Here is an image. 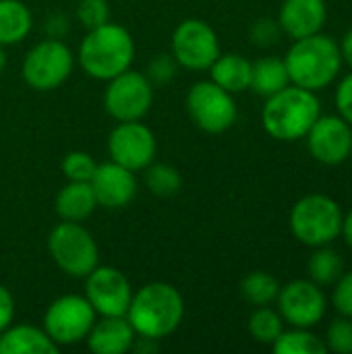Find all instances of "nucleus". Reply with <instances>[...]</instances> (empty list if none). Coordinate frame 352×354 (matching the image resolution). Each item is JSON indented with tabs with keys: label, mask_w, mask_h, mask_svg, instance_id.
<instances>
[{
	"label": "nucleus",
	"mask_w": 352,
	"mask_h": 354,
	"mask_svg": "<svg viewBox=\"0 0 352 354\" xmlns=\"http://www.w3.org/2000/svg\"><path fill=\"white\" fill-rule=\"evenodd\" d=\"M98 164L85 151H71L62 160V174L73 183H89Z\"/></svg>",
	"instance_id": "nucleus-29"
},
{
	"label": "nucleus",
	"mask_w": 352,
	"mask_h": 354,
	"mask_svg": "<svg viewBox=\"0 0 352 354\" xmlns=\"http://www.w3.org/2000/svg\"><path fill=\"white\" fill-rule=\"evenodd\" d=\"M15 317V299L6 286L0 284V332H4Z\"/></svg>",
	"instance_id": "nucleus-36"
},
{
	"label": "nucleus",
	"mask_w": 352,
	"mask_h": 354,
	"mask_svg": "<svg viewBox=\"0 0 352 354\" xmlns=\"http://www.w3.org/2000/svg\"><path fill=\"white\" fill-rule=\"evenodd\" d=\"M187 110L191 120L201 131L212 135L228 131L237 120V104L232 93L214 81H199L189 89Z\"/></svg>",
	"instance_id": "nucleus-10"
},
{
	"label": "nucleus",
	"mask_w": 352,
	"mask_h": 354,
	"mask_svg": "<svg viewBox=\"0 0 352 354\" xmlns=\"http://www.w3.org/2000/svg\"><path fill=\"white\" fill-rule=\"evenodd\" d=\"M328 10L324 0H284L278 25L295 39L317 33L326 23Z\"/></svg>",
	"instance_id": "nucleus-17"
},
{
	"label": "nucleus",
	"mask_w": 352,
	"mask_h": 354,
	"mask_svg": "<svg viewBox=\"0 0 352 354\" xmlns=\"http://www.w3.org/2000/svg\"><path fill=\"white\" fill-rule=\"evenodd\" d=\"M95 322V311L85 297L66 295L56 299L44 315V332L60 346L79 344L87 338Z\"/></svg>",
	"instance_id": "nucleus-8"
},
{
	"label": "nucleus",
	"mask_w": 352,
	"mask_h": 354,
	"mask_svg": "<svg viewBox=\"0 0 352 354\" xmlns=\"http://www.w3.org/2000/svg\"><path fill=\"white\" fill-rule=\"evenodd\" d=\"M336 106H338V112L340 116L352 124V73L346 75L342 79V83L338 85V91H336Z\"/></svg>",
	"instance_id": "nucleus-34"
},
{
	"label": "nucleus",
	"mask_w": 352,
	"mask_h": 354,
	"mask_svg": "<svg viewBox=\"0 0 352 354\" xmlns=\"http://www.w3.org/2000/svg\"><path fill=\"white\" fill-rule=\"evenodd\" d=\"M89 185L93 189L98 205H104L108 209H118L129 205L137 193V180L133 170L116 162L98 164Z\"/></svg>",
	"instance_id": "nucleus-16"
},
{
	"label": "nucleus",
	"mask_w": 352,
	"mask_h": 354,
	"mask_svg": "<svg viewBox=\"0 0 352 354\" xmlns=\"http://www.w3.org/2000/svg\"><path fill=\"white\" fill-rule=\"evenodd\" d=\"M311 156L328 166L344 162L352 151L351 124L338 116H319L307 133Z\"/></svg>",
	"instance_id": "nucleus-15"
},
{
	"label": "nucleus",
	"mask_w": 352,
	"mask_h": 354,
	"mask_svg": "<svg viewBox=\"0 0 352 354\" xmlns=\"http://www.w3.org/2000/svg\"><path fill=\"white\" fill-rule=\"evenodd\" d=\"M351 153H352V151H351Z\"/></svg>",
	"instance_id": "nucleus-40"
},
{
	"label": "nucleus",
	"mask_w": 352,
	"mask_h": 354,
	"mask_svg": "<svg viewBox=\"0 0 352 354\" xmlns=\"http://www.w3.org/2000/svg\"><path fill=\"white\" fill-rule=\"evenodd\" d=\"M328 348L338 354H352L351 317L334 319L328 328Z\"/></svg>",
	"instance_id": "nucleus-31"
},
{
	"label": "nucleus",
	"mask_w": 352,
	"mask_h": 354,
	"mask_svg": "<svg viewBox=\"0 0 352 354\" xmlns=\"http://www.w3.org/2000/svg\"><path fill=\"white\" fill-rule=\"evenodd\" d=\"M176 73V66H174V60L168 58L166 54H160L151 64H149V81H158V83H166L174 77Z\"/></svg>",
	"instance_id": "nucleus-35"
},
{
	"label": "nucleus",
	"mask_w": 352,
	"mask_h": 354,
	"mask_svg": "<svg viewBox=\"0 0 352 354\" xmlns=\"http://www.w3.org/2000/svg\"><path fill=\"white\" fill-rule=\"evenodd\" d=\"M342 232H344V239L346 243L352 247V212L342 220Z\"/></svg>",
	"instance_id": "nucleus-38"
},
{
	"label": "nucleus",
	"mask_w": 352,
	"mask_h": 354,
	"mask_svg": "<svg viewBox=\"0 0 352 354\" xmlns=\"http://www.w3.org/2000/svg\"><path fill=\"white\" fill-rule=\"evenodd\" d=\"M135 330L129 319L122 317H102L93 322L87 334V346L95 354H124L133 348Z\"/></svg>",
	"instance_id": "nucleus-18"
},
{
	"label": "nucleus",
	"mask_w": 352,
	"mask_h": 354,
	"mask_svg": "<svg viewBox=\"0 0 352 354\" xmlns=\"http://www.w3.org/2000/svg\"><path fill=\"white\" fill-rule=\"evenodd\" d=\"M135 44L131 33L122 25L110 21L89 29L79 46V64L98 81H110L131 68Z\"/></svg>",
	"instance_id": "nucleus-2"
},
{
	"label": "nucleus",
	"mask_w": 352,
	"mask_h": 354,
	"mask_svg": "<svg viewBox=\"0 0 352 354\" xmlns=\"http://www.w3.org/2000/svg\"><path fill=\"white\" fill-rule=\"evenodd\" d=\"M249 332L257 342L274 344L278 340V336L284 332L282 330V317L268 307H257V311L249 319Z\"/></svg>",
	"instance_id": "nucleus-28"
},
{
	"label": "nucleus",
	"mask_w": 352,
	"mask_h": 354,
	"mask_svg": "<svg viewBox=\"0 0 352 354\" xmlns=\"http://www.w3.org/2000/svg\"><path fill=\"white\" fill-rule=\"evenodd\" d=\"M280 315L295 328H313L326 313V297L315 282L295 280L278 292Z\"/></svg>",
	"instance_id": "nucleus-14"
},
{
	"label": "nucleus",
	"mask_w": 352,
	"mask_h": 354,
	"mask_svg": "<svg viewBox=\"0 0 352 354\" xmlns=\"http://www.w3.org/2000/svg\"><path fill=\"white\" fill-rule=\"evenodd\" d=\"M145 183L149 191L158 197H172L183 187L180 172L170 164H149L145 168Z\"/></svg>",
	"instance_id": "nucleus-27"
},
{
	"label": "nucleus",
	"mask_w": 352,
	"mask_h": 354,
	"mask_svg": "<svg viewBox=\"0 0 352 354\" xmlns=\"http://www.w3.org/2000/svg\"><path fill=\"white\" fill-rule=\"evenodd\" d=\"M278 292H280V284L268 272H251L241 282V295L245 297V301H249L255 307L270 305L272 301L278 299Z\"/></svg>",
	"instance_id": "nucleus-24"
},
{
	"label": "nucleus",
	"mask_w": 352,
	"mask_h": 354,
	"mask_svg": "<svg viewBox=\"0 0 352 354\" xmlns=\"http://www.w3.org/2000/svg\"><path fill=\"white\" fill-rule=\"evenodd\" d=\"M251 66L253 64L241 54H220L212 62L210 75L212 81L218 83L222 89L230 93H241L251 85Z\"/></svg>",
	"instance_id": "nucleus-21"
},
{
	"label": "nucleus",
	"mask_w": 352,
	"mask_h": 354,
	"mask_svg": "<svg viewBox=\"0 0 352 354\" xmlns=\"http://www.w3.org/2000/svg\"><path fill=\"white\" fill-rule=\"evenodd\" d=\"M75 56L58 37H48L35 44L23 60V79L37 91L60 87L73 73Z\"/></svg>",
	"instance_id": "nucleus-7"
},
{
	"label": "nucleus",
	"mask_w": 352,
	"mask_h": 354,
	"mask_svg": "<svg viewBox=\"0 0 352 354\" xmlns=\"http://www.w3.org/2000/svg\"><path fill=\"white\" fill-rule=\"evenodd\" d=\"M319 118V100L311 89L305 87H284L278 93L270 95L261 122L268 135L280 141H295L309 133L313 122Z\"/></svg>",
	"instance_id": "nucleus-4"
},
{
	"label": "nucleus",
	"mask_w": 352,
	"mask_h": 354,
	"mask_svg": "<svg viewBox=\"0 0 352 354\" xmlns=\"http://www.w3.org/2000/svg\"><path fill=\"white\" fill-rule=\"evenodd\" d=\"M174 60L191 71L210 68L220 56V41L216 31L201 19L183 21L172 33Z\"/></svg>",
	"instance_id": "nucleus-11"
},
{
	"label": "nucleus",
	"mask_w": 352,
	"mask_h": 354,
	"mask_svg": "<svg viewBox=\"0 0 352 354\" xmlns=\"http://www.w3.org/2000/svg\"><path fill=\"white\" fill-rule=\"evenodd\" d=\"M31 31V12L21 0H0V46H12Z\"/></svg>",
	"instance_id": "nucleus-22"
},
{
	"label": "nucleus",
	"mask_w": 352,
	"mask_h": 354,
	"mask_svg": "<svg viewBox=\"0 0 352 354\" xmlns=\"http://www.w3.org/2000/svg\"><path fill=\"white\" fill-rule=\"evenodd\" d=\"M58 346L35 326H8L0 332V354H56Z\"/></svg>",
	"instance_id": "nucleus-19"
},
{
	"label": "nucleus",
	"mask_w": 352,
	"mask_h": 354,
	"mask_svg": "<svg viewBox=\"0 0 352 354\" xmlns=\"http://www.w3.org/2000/svg\"><path fill=\"white\" fill-rule=\"evenodd\" d=\"M274 351L278 354H324L326 344L307 328H297L293 332H282L274 342Z\"/></svg>",
	"instance_id": "nucleus-25"
},
{
	"label": "nucleus",
	"mask_w": 352,
	"mask_h": 354,
	"mask_svg": "<svg viewBox=\"0 0 352 354\" xmlns=\"http://www.w3.org/2000/svg\"><path fill=\"white\" fill-rule=\"evenodd\" d=\"M284 64L295 85L315 91L336 79L342 64V52L332 37L313 33L295 41Z\"/></svg>",
	"instance_id": "nucleus-3"
},
{
	"label": "nucleus",
	"mask_w": 352,
	"mask_h": 354,
	"mask_svg": "<svg viewBox=\"0 0 352 354\" xmlns=\"http://www.w3.org/2000/svg\"><path fill=\"white\" fill-rule=\"evenodd\" d=\"M342 56H344V60L349 62L352 66V31H349L346 35H344V39H342Z\"/></svg>",
	"instance_id": "nucleus-37"
},
{
	"label": "nucleus",
	"mask_w": 352,
	"mask_h": 354,
	"mask_svg": "<svg viewBox=\"0 0 352 354\" xmlns=\"http://www.w3.org/2000/svg\"><path fill=\"white\" fill-rule=\"evenodd\" d=\"M290 77L286 71L284 60L280 58H261L251 66V85L255 93L259 95H274L280 89H284L288 85Z\"/></svg>",
	"instance_id": "nucleus-23"
},
{
	"label": "nucleus",
	"mask_w": 352,
	"mask_h": 354,
	"mask_svg": "<svg viewBox=\"0 0 352 354\" xmlns=\"http://www.w3.org/2000/svg\"><path fill=\"white\" fill-rule=\"evenodd\" d=\"M77 19L89 31L95 29L110 19V8L106 0H79L77 4Z\"/></svg>",
	"instance_id": "nucleus-30"
},
{
	"label": "nucleus",
	"mask_w": 352,
	"mask_h": 354,
	"mask_svg": "<svg viewBox=\"0 0 352 354\" xmlns=\"http://www.w3.org/2000/svg\"><path fill=\"white\" fill-rule=\"evenodd\" d=\"M85 299L102 317H122L129 311L133 288L120 270L98 266L85 276Z\"/></svg>",
	"instance_id": "nucleus-12"
},
{
	"label": "nucleus",
	"mask_w": 352,
	"mask_h": 354,
	"mask_svg": "<svg viewBox=\"0 0 352 354\" xmlns=\"http://www.w3.org/2000/svg\"><path fill=\"white\" fill-rule=\"evenodd\" d=\"M309 276L315 284H332L342 276V257L334 249H317L309 259Z\"/></svg>",
	"instance_id": "nucleus-26"
},
{
	"label": "nucleus",
	"mask_w": 352,
	"mask_h": 354,
	"mask_svg": "<svg viewBox=\"0 0 352 354\" xmlns=\"http://www.w3.org/2000/svg\"><path fill=\"white\" fill-rule=\"evenodd\" d=\"M251 39L257 46H272L278 39V23L272 19H261L251 27Z\"/></svg>",
	"instance_id": "nucleus-33"
},
{
	"label": "nucleus",
	"mask_w": 352,
	"mask_h": 354,
	"mask_svg": "<svg viewBox=\"0 0 352 354\" xmlns=\"http://www.w3.org/2000/svg\"><path fill=\"white\" fill-rule=\"evenodd\" d=\"M154 104V85L143 73L127 68L112 77L104 91V106L118 122L141 120Z\"/></svg>",
	"instance_id": "nucleus-9"
},
{
	"label": "nucleus",
	"mask_w": 352,
	"mask_h": 354,
	"mask_svg": "<svg viewBox=\"0 0 352 354\" xmlns=\"http://www.w3.org/2000/svg\"><path fill=\"white\" fill-rule=\"evenodd\" d=\"M98 199L89 183H73L68 180L56 195L54 209L62 220L68 222H83L93 214Z\"/></svg>",
	"instance_id": "nucleus-20"
},
{
	"label": "nucleus",
	"mask_w": 352,
	"mask_h": 354,
	"mask_svg": "<svg viewBox=\"0 0 352 354\" xmlns=\"http://www.w3.org/2000/svg\"><path fill=\"white\" fill-rule=\"evenodd\" d=\"M293 234L309 247H324L342 232V212L332 197L307 195L290 212Z\"/></svg>",
	"instance_id": "nucleus-6"
},
{
	"label": "nucleus",
	"mask_w": 352,
	"mask_h": 354,
	"mask_svg": "<svg viewBox=\"0 0 352 354\" xmlns=\"http://www.w3.org/2000/svg\"><path fill=\"white\" fill-rule=\"evenodd\" d=\"M48 251L54 263L73 278H85L98 268L100 251L89 230L79 222L62 220L48 236Z\"/></svg>",
	"instance_id": "nucleus-5"
},
{
	"label": "nucleus",
	"mask_w": 352,
	"mask_h": 354,
	"mask_svg": "<svg viewBox=\"0 0 352 354\" xmlns=\"http://www.w3.org/2000/svg\"><path fill=\"white\" fill-rule=\"evenodd\" d=\"M185 317L180 292L166 282H151L139 288L129 305L127 319L137 336L162 340L176 332Z\"/></svg>",
	"instance_id": "nucleus-1"
},
{
	"label": "nucleus",
	"mask_w": 352,
	"mask_h": 354,
	"mask_svg": "<svg viewBox=\"0 0 352 354\" xmlns=\"http://www.w3.org/2000/svg\"><path fill=\"white\" fill-rule=\"evenodd\" d=\"M112 162L129 170H145L156 158V137L149 127L139 120L118 122L108 137Z\"/></svg>",
	"instance_id": "nucleus-13"
},
{
	"label": "nucleus",
	"mask_w": 352,
	"mask_h": 354,
	"mask_svg": "<svg viewBox=\"0 0 352 354\" xmlns=\"http://www.w3.org/2000/svg\"><path fill=\"white\" fill-rule=\"evenodd\" d=\"M334 305L344 317L352 319V272L342 276V280L338 282L334 290Z\"/></svg>",
	"instance_id": "nucleus-32"
},
{
	"label": "nucleus",
	"mask_w": 352,
	"mask_h": 354,
	"mask_svg": "<svg viewBox=\"0 0 352 354\" xmlns=\"http://www.w3.org/2000/svg\"><path fill=\"white\" fill-rule=\"evenodd\" d=\"M6 66V54H4V46H0V73Z\"/></svg>",
	"instance_id": "nucleus-39"
}]
</instances>
